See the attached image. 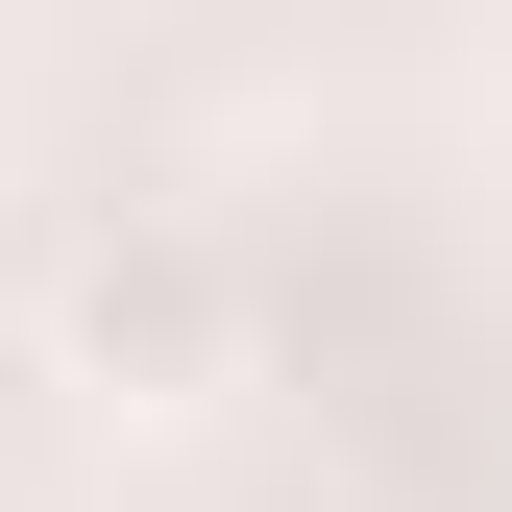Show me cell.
Listing matches in <instances>:
<instances>
[{
  "instance_id": "6da1fadb",
  "label": "cell",
  "mask_w": 512,
  "mask_h": 512,
  "mask_svg": "<svg viewBox=\"0 0 512 512\" xmlns=\"http://www.w3.org/2000/svg\"><path fill=\"white\" fill-rule=\"evenodd\" d=\"M49 366H74L98 415H196L220 366H244V269H220V220L196 196H122L49 244Z\"/></svg>"
}]
</instances>
